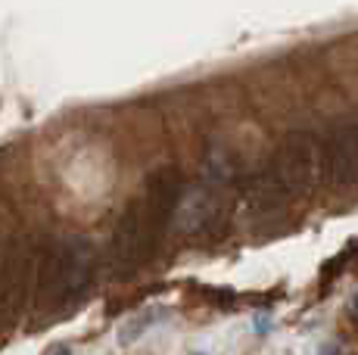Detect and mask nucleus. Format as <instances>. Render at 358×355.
<instances>
[{
  "mask_svg": "<svg viewBox=\"0 0 358 355\" xmlns=\"http://www.w3.org/2000/svg\"><path fill=\"white\" fill-rule=\"evenodd\" d=\"M352 309H355V315H358V293H355V299H352Z\"/></svg>",
  "mask_w": 358,
  "mask_h": 355,
  "instance_id": "obj_8",
  "label": "nucleus"
},
{
  "mask_svg": "<svg viewBox=\"0 0 358 355\" xmlns=\"http://www.w3.org/2000/svg\"><path fill=\"white\" fill-rule=\"evenodd\" d=\"M31 275V259L22 243H6L0 252V327H6L19 315V303L25 299Z\"/></svg>",
  "mask_w": 358,
  "mask_h": 355,
  "instance_id": "obj_6",
  "label": "nucleus"
},
{
  "mask_svg": "<svg viewBox=\"0 0 358 355\" xmlns=\"http://www.w3.org/2000/svg\"><path fill=\"white\" fill-rule=\"evenodd\" d=\"M181 194L184 190L178 168H159L147 178L143 190L122 212L113 240H109V271L115 277H131L153 259L171 224Z\"/></svg>",
  "mask_w": 358,
  "mask_h": 355,
  "instance_id": "obj_1",
  "label": "nucleus"
},
{
  "mask_svg": "<svg viewBox=\"0 0 358 355\" xmlns=\"http://www.w3.org/2000/svg\"><path fill=\"white\" fill-rule=\"evenodd\" d=\"M274 181L287 194V200H306L318 190L321 181V147L308 131H293L280 140L271 166Z\"/></svg>",
  "mask_w": 358,
  "mask_h": 355,
  "instance_id": "obj_3",
  "label": "nucleus"
},
{
  "mask_svg": "<svg viewBox=\"0 0 358 355\" xmlns=\"http://www.w3.org/2000/svg\"><path fill=\"white\" fill-rule=\"evenodd\" d=\"M321 175L336 190L358 184V122L343 119L327 131L321 147Z\"/></svg>",
  "mask_w": 358,
  "mask_h": 355,
  "instance_id": "obj_4",
  "label": "nucleus"
},
{
  "mask_svg": "<svg viewBox=\"0 0 358 355\" xmlns=\"http://www.w3.org/2000/svg\"><path fill=\"white\" fill-rule=\"evenodd\" d=\"M57 355H72V352H69V349H59V352H57Z\"/></svg>",
  "mask_w": 358,
  "mask_h": 355,
  "instance_id": "obj_9",
  "label": "nucleus"
},
{
  "mask_svg": "<svg viewBox=\"0 0 358 355\" xmlns=\"http://www.w3.org/2000/svg\"><path fill=\"white\" fill-rule=\"evenodd\" d=\"M222 206H224L222 187H215L209 181H199L181 194L175 215H171V228H175L178 237H199L218 222Z\"/></svg>",
  "mask_w": 358,
  "mask_h": 355,
  "instance_id": "obj_5",
  "label": "nucleus"
},
{
  "mask_svg": "<svg viewBox=\"0 0 358 355\" xmlns=\"http://www.w3.org/2000/svg\"><path fill=\"white\" fill-rule=\"evenodd\" d=\"M97 281V247L87 237H66L44 252L34 284V318L47 321L78 309Z\"/></svg>",
  "mask_w": 358,
  "mask_h": 355,
  "instance_id": "obj_2",
  "label": "nucleus"
},
{
  "mask_svg": "<svg viewBox=\"0 0 358 355\" xmlns=\"http://www.w3.org/2000/svg\"><path fill=\"white\" fill-rule=\"evenodd\" d=\"M318 355H336V349H334V346H321Z\"/></svg>",
  "mask_w": 358,
  "mask_h": 355,
  "instance_id": "obj_7",
  "label": "nucleus"
}]
</instances>
